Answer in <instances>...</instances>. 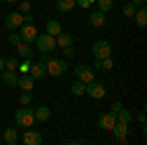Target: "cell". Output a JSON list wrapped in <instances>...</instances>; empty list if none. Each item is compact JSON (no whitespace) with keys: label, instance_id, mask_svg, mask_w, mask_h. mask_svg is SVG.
<instances>
[{"label":"cell","instance_id":"4fadbf2b","mask_svg":"<svg viewBox=\"0 0 147 145\" xmlns=\"http://www.w3.org/2000/svg\"><path fill=\"white\" fill-rule=\"evenodd\" d=\"M18 86L22 90H28V92H32V88L35 86V78L30 75V73H24L22 77L18 78Z\"/></svg>","mask_w":147,"mask_h":145},{"label":"cell","instance_id":"9a60e30c","mask_svg":"<svg viewBox=\"0 0 147 145\" xmlns=\"http://www.w3.org/2000/svg\"><path fill=\"white\" fill-rule=\"evenodd\" d=\"M2 80H4V84L10 86V88H16V86H18V77H16L14 71L4 69V71H2Z\"/></svg>","mask_w":147,"mask_h":145},{"label":"cell","instance_id":"52a82bcc","mask_svg":"<svg viewBox=\"0 0 147 145\" xmlns=\"http://www.w3.org/2000/svg\"><path fill=\"white\" fill-rule=\"evenodd\" d=\"M43 141V135L37 129H32V127H26V132L22 134V143L24 145H41Z\"/></svg>","mask_w":147,"mask_h":145},{"label":"cell","instance_id":"8992f818","mask_svg":"<svg viewBox=\"0 0 147 145\" xmlns=\"http://www.w3.org/2000/svg\"><path fill=\"white\" fill-rule=\"evenodd\" d=\"M18 30H20V39H22L24 43H30V45L35 43V37H37L39 32H37V28H35L34 24H22Z\"/></svg>","mask_w":147,"mask_h":145},{"label":"cell","instance_id":"ba28073f","mask_svg":"<svg viewBox=\"0 0 147 145\" xmlns=\"http://www.w3.org/2000/svg\"><path fill=\"white\" fill-rule=\"evenodd\" d=\"M73 71H75V77L79 78V80H82L84 84L90 82V80H94V71H92V67H88V65H75Z\"/></svg>","mask_w":147,"mask_h":145},{"label":"cell","instance_id":"277c9868","mask_svg":"<svg viewBox=\"0 0 147 145\" xmlns=\"http://www.w3.org/2000/svg\"><path fill=\"white\" fill-rule=\"evenodd\" d=\"M92 55H94V59H100V61L106 57H112V45L106 39H96L92 45Z\"/></svg>","mask_w":147,"mask_h":145},{"label":"cell","instance_id":"b9f144b4","mask_svg":"<svg viewBox=\"0 0 147 145\" xmlns=\"http://www.w3.org/2000/svg\"><path fill=\"white\" fill-rule=\"evenodd\" d=\"M0 2H4V0H0Z\"/></svg>","mask_w":147,"mask_h":145},{"label":"cell","instance_id":"7c38bea8","mask_svg":"<svg viewBox=\"0 0 147 145\" xmlns=\"http://www.w3.org/2000/svg\"><path fill=\"white\" fill-rule=\"evenodd\" d=\"M134 20H136V26L139 30H143L147 26V8L145 6H137L136 14H134Z\"/></svg>","mask_w":147,"mask_h":145},{"label":"cell","instance_id":"83f0119b","mask_svg":"<svg viewBox=\"0 0 147 145\" xmlns=\"http://www.w3.org/2000/svg\"><path fill=\"white\" fill-rule=\"evenodd\" d=\"M30 69H32V59H24V63H18V71L20 73H30Z\"/></svg>","mask_w":147,"mask_h":145},{"label":"cell","instance_id":"836d02e7","mask_svg":"<svg viewBox=\"0 0 147 145\" xmlns=\"http://www.w3.org/2000/svg\"><path fill=\"white\" fill-rule=\"evenodd\" d=\"M136 120H137L139 123H145V110H141V112H139V114L136 116Z\"/></svg>","mask_w":147,"mask_h":145},{"label":"cell","instance_id":"30bf717a","mask_svg":"<svg viewBox=\"0 0 147 145\" xmlns=\"http://www.w3.org/2000/svg\"><path fill=\"white\" fill-rule=\"evenodd\" d=\"M22 24H24V14H22V12H10V14L6 16L4 26H6V30L14 32V30H18Z\"/></svg>","mask_w":147,"mask_h":145},{"label":"cell","instance_id":"9c48e42d","mask_svg":"<svg viewBox=\"0 0 147 145\" xmlns=\"http://www.w3.org/2000/svg\"><path fill=\"white\" fill-rule=\"evenodd\" d=\"M114 123H116V114L112 110L110 112H102L100 116H98V127L104 129V132H110L114 127Z\"/></svg>","mask_w":147,"mask_h":145},{"label":"cell","instance_id":"5b68a950","mask_svg":"<svg viewBox=\"0 0 147 145\" xmlns=\"http://www.w3.org/2000/svg\"><path fill=\"white\" fill-rule=\"evenodd\" d=\"M84 94H88V96L94 98V100H100V98L106 96V86L94 78V80H90V82H86V90H84Z\"/></svg>","mask_w":147,"mask_h":145},{"label":"cell","instance_id":"5bb4252c","mask_svg":"<svg viewBox=\"0 0 147 145\" xmlns=\"http://www.w3.org/2000/svg\"><path fill=\"white\" fill-rule=\"evenodd\" d=\"M16 49H18V55L24 57V59H34V55H35L34 47L30 43H24V41H20V43L16 45Z\"/></svg>","mask_w":147,"mask_h":145},{"label":"cell","instance_id":"8d00e7d4","mask_svg":"<svg viewBox=\"0 0 147 145\" xmlns=\"http://www.w3.org/2000/svg\"><path fill=\"white\" fill-rule=\"evenodd\" d=\"M77 6H80V8H88L90 2H88V0H77Z\"/></svg>","mask_w":147,"mask_h":145},{"label":"cell","instance_id":"7402d4cb","mask_svg":"<svg viewBox=\"0 0 147 145\" xmlns=\"http://www.w3.org/2000/svg\"><path fill=\"white\" fill-rule=\"evenodd\" d=\"M34 114H35V120H39V122H47L51 118V110L47 106H39L37 110H34Z\"/></svg>","mask_w":147,"mask_h":145},{"label":"cell","instance_id":"d6a6232c","mask_svg":"<svg viewBox=\"0 0 147 145\" xmlns=\"http://www.w3.org/2000/svg\"><path fill=\"white\" fill-rule=\"evenodd\" d=\"M8 41H10L12 45H18L22 39H20V34H10V37H8Z\"/></svg>","mask_w":147,"mask_h":145},{"label":"cell","instance_id":"ffe728a7","mask_svg":"<svg viewBox=\"0 0 147 145\" xmlns=\"http://www.w3.org/2000/svg\"><path fill=\"white\" fill-rule=\"evenodd\" d=\"M57 10L61 12V14H67V12H71L75 6H77V0H57Z\"/></svg>","mask_w":147,"mask_h":145},{"label":"cell","instance_id":"44dd1931","mask_svg":"<svg viewBox=\"0 0 147 145\" xmlns=\"http://www.w3.org/2000/svg\"><path fill=\"white\" fill-rule=\"evenodd\" d=\"M88 22L94 26V28H102L104 24H106V18H104V12L100 10H96V12H92L90 14V18H88Z\"/></svg>","mask_w":147,"mask_h":145},{"label":"cell","instance_id":"d590c367","mask_svg":"<svg viewBox=\"0 0 147 145\" xmlns=\"http://www.w3.org/2000/svg\"><path fill=\"white\" fill-rule=\"evenodd\" d=\"M24 22H26V24L34 22V16H32V12H26V14H24Z\"/></svg>","mask_w":147,"mask_h":145},{"label":"cell","instance_id":"f1b7e54d","mask_svg":"<svg viewBox=\"0 0 147 145\" xmlns=\"http://www.w3.org/2000/svg\"><path fill=\"white\" fill-rule=\"evenodd\" d=\"M102 71H112L114 69V61H112V57H106V59H102Z\"/></svg>","mask_w":147,"mask_h":145},{"label":"cell","instance_id":"ac0fdd59","mask_svg":"<svg viewBox=\"0 0 147 145\" xmlns=\"http://www.w3.org/2000/svg\"><path fill=\"white\" fill-rule=\"evenodd\" d=\"M4 141L8 145H16L20 141V137H18V129L16 127H6L4 129Z\"/></svg>","mask_w":147,"mask_h":145},{"label":"cell","instance_id":"603a6c76","mask_svg":"<svg viewBox=\"0 0 147 145\" xmlns=\"http://www.w3.org/2000/svg\"><path fill=\"white\" fill-rule=\"evenodd\" d=\"M84 90H86V84H84L82 80H79V78L71 84V92H73L75 96H82V94H84Z\"/></svg>","mask_w":147,"mask_h":145},{"label":"cell","instance_id":"60d3db41","mask_svg":"<svg viewBox=\"0 0 147 145\" xmlns=\"http://www.w3.org/2000/svg\"><path fill=\"white\" fill-rule=\"evenodd\" d=\"M4 2H10V4H14V2H18V0H4Z\"/></svg>","mask_w":147,"mask_h":145},{"label":"cell","instance_id":"cb8c5ba5","mask_svg":"<svg viewBox=\"0 0 147 145\" xmlns=\"http://www.w3.org/2000/svg\"><path fill=\"white\" fill-rule=\"evenodd\" d=\"M116 120H118V122H124V123H129L134 120V114L129 110H125V108H122V110L116 114Z\"/></svg>","mask_w":147,"mask_h":145},{"label":"cell","instance_id":"7a4b0ae2","mask_svg":"<svg viewBox=\"0 0 147 145\" xmlns=\"http://www.w3.org/2000/svg\"><path fill=\"white\" fill-rule=\"evenodd\" d=\"M35 47H37L39 53L51 55L57 49V41H55V37L49 35V34H37V37H35Z\"/></svg>","mask_w":147,"mask_h":145},{"label":"cell","instance_id":"74e56055","mask_svg":"<svg viewBox=\"0 0 147 145\" xmlns=\"http://www.w3.org/2000/svg\"><path fill=\"white\" fill-rule=\"evenodd\" d=\"M4 69H6V59H4V57L0 55V73H2Z\"/></svg>","mask_w":147,"mask_h":145},{"label":"cell","instance_id":"4316f807","mask_svg":"<svg viewBox=\"0 0 147 145\" xmlns=\"http://www.w3.org/2000/svg\"><path fill=\"white\" fill-rule=\"evenodd\" d=\"M18 100H20V104H22V106H30L34 98H32V94H30L28 90H22V94H20V98H18Z\"/></svg>","mask_w":147,"mask_h":145},{"label":"cell","instance_id":"2e32d148","mask_svg":"<svg viewBox=\"0 0 147 145\" xmlns=\"http://www.w3.org/2000/svg\"><path fill=\"white\" fill-rule=\"evenodd\" d=\"M30 75L35 78V80H41V78L47 75V69H45V65L43 63H32V69H30Z\"/></svg>","mask_w":147,"mask_h":145},{"label":"cell","instance_id":"ab89813d","mask_svg":"<svg viewBox=\"0 0 147 145\" xmlns=\"http://www.w3.org/2000/svg\"><path fill=\"white\" fill-rule=\"evenodd\" d=\"M131 2H134L136 6H145V2H147V0H131Z\"/></svg>","mask_w":147,"mask_h":145},{"label":"cell","instance_id":"484cf974","mask_svg":"<svg viewBox=\"0 0 147 145\" xmlns=\"http://www.w3.org/2000/svg\"><path fill=\"white\" fill-rule=\"evenodd\" d=\"M137 6L134 4V2H127V4H124V8H122V12H124V16H127V18H134V14H136Z\"/></svg>","mask_w":147,"mask_h":145},{"label":"cell","instance_id":"f546056e","mask_svg":"<svg viewBox=\"0 0 147 145\" xmlns=\"http://www.w3.org/2000/svg\"><path fill=\"white\" fill-rule=\"evenodd\" d=\"M61 49H63V57H65V59H71V57H75V49H73V45L61 47Z\"/></svg>","mask_w":147,"mask_h":145},{"label":"cell","instance_id":"f35d334b","mask_svg":"<svg viewBox=\"0 0 147 145\" xmlns=\"http://www.w3.org/2000/svg\"><path fill=\"white\" fill-rule=\"evenodd\" d=\"M92 67H94V69H100V67H102V61H100V59H94Z\"/></svg>","mask_w":147,"mask_h":145},{"label":"cell","instance_id":"6da1fadb","mask_svg":"<svg viewBox=\"0 0 147 145\" xmlns=\"http://www.w3.org/2000/svg\"><path fill=\"white\" fill-rule=\"evenodd\" d=\"M14 122H16V125L18 127H22V129H26V127H32L35 122V114L32 108H28V106H22L20 110L14 114Z\"/></svg>","mask_w":147,"mask_h":145},{"label":"cell","instance_id":"d4e9b609","mask_svg":"<svg viewBox=\"0 0 147 145\" xmlns=\"http://www.w3.org/2000/svg\"><path fill=\"white\" fill-rule=\"evenodd\" d=\"M96 4H98V10L104 14H108L114 8V0H96Z\"/></svg>","mask_w":147,"mask_h":145},{"label":"cell","instance_id":"8fae6325","mask_svg":"<svg viewBox=\"0 0 147 145\" xmlns=\"http://www.w3.org/2000/svg\"><path fill=\"white\" fill-rule=\"evenodd\" d=\"M110 132L114 134V137H116L118 141H125V137H127V134H129V127H127V123L116 120V123H114V127L110 129Z\"/></svg>","mask_w":147,"mask_h":145},{"label":"cell","instance_id":"e575fe53","mask_svg":"<svg viewBox=\"0 0 147 145\" xmlns=\"http://www.w3.org/2000/svg\"><path fill=\"white\" fill-rule=\"evenodd\" d=\"M122 108H124V106H122V102H114V104H112V112H114V114H118Z\"/></svg>","mask_w":147,"mask_h":145},{"label":"cell","instance_id":"3957f363","mask_svg":"<svg viewBox=\"0 0 147 145\" xmlns=\"http://www.w3.org/2000/svg\"><path fill=\"white\" fill-rule=\"evenodd\" d=\"M45 69H47V75H51V77H65L69 71L65 59H53V57L47 59Z\"/></svg>","mask_w":147,"mask_h":145},{"label":"cell","instance_id":"d6986e66","mask_svg":"<svg viewBox=\"0 0 147 145\" xmlns=\"http://www.w3.org/2000/svg\"><path fill=\"white\" fill-rule=\"evenodd\" d=\"M55 41H57V47H67V45H73L75 37L67 32H61L59 35H55Z\"/></svg>","mask_w":147,"mask_h":145},{"label":"cell","instance_id":"4dcf8cb0","mask_svg":"<svg viewBox=\"0 0 147 145\" xmlns=\"http://www.w3.org/2000/svg\"><path fill=\"white\" fill-rule=\"evenodd\" d=\"M6 69H8V71H16V69H18V61H16V59H6Z\"/></svg>","mask_w":147,"mask_h":145},{"label":"cell","instance_id":"1f68e13d","mask_svg":"<svg viewBox=\"0 0 147 145\" xmlns=\"http://www.w3.org/2000/svg\"><path fill=\"white\" fill-rule=\"evenodd\" d=\"M20 12H22V14H26V12H32V4H30L28 0H24L22 4H20Z\"/></svg>","mask_w":147,"mask_h":145},{"label":"cell","instance_id":"e0dca14e","mask_svg":"<svg viewBox=\"0 0 147 145\" xmlns=\"http://www.w3.org/2000/svg\"><path fill=\"white\" fill-rule=\"evenodd\" d=\"M63 32V26H61V22H57V20H47V24H45V34H49V35H59Z\"/></svg>","mask_w":147,"mask_h":145}]
</instances>
